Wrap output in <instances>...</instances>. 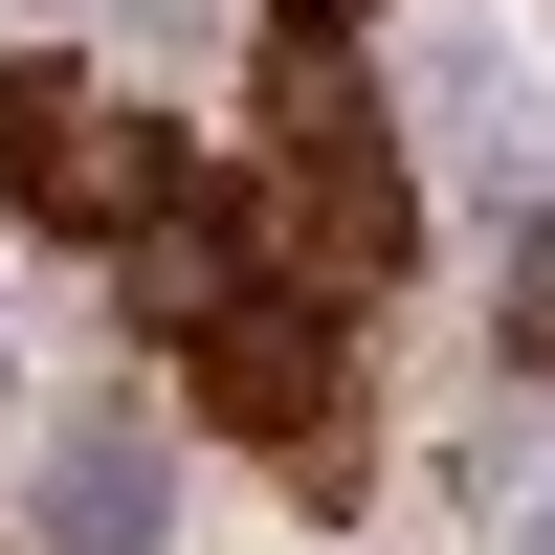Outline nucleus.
I'll list each match as a JSON object with an SVG mask.
<instances>
[{"label":"nucleus","instance_id":"1","mask_svg":"<svg viewBox=\"0 0 555 555\" xmlns=\"http://www.w3.org/2000/svg\"><path fill=\"white\" fill-rule=\"evenodd\" d=\"M201 400H222V423H267L311 489H356V423H334V311H289V289H222V311H201Z\"/></svg>","mask_w":555,"mask_h":555},{"label":"nucleus","instance_id":"2","mask_svg":"<svg viewBox=\"0 0 555 555\" xmlns=\"http://www.w3.org/2000/svg\"><path fill=\"white\" fill-rule=\"evenodd\" d=\"M67 533H89V555L156 533V444H133V423H89V444H67Z\"/></svg>","mask_w":555,"mask_h":555},{"label":"nucleus","instance_id":"3","mask_svg":"<svg viewBox=\"0 0 555 555\" xmlns=\"http://www.w3.org/2000/svg\"><path fill=\"white\" fill-rule=\"evenodd\" d=\"M44 178H67V67L0 44V201H44Z\"/></svg>","mask_w":555,"mask_h":555},{"label":"nucleus","instance_id":"4","mask_svg":"<svg viewBox=\"0 0 555 555\" xmlns=\"http://www.w3.org/2000/svg\"><path fill=\"white\" fill-rule=\"evenodd\" d=\"M334 23H356V0H289V44H334Z\"/></svg>","mask_w":555,"mask_h":555},{"label":"nucleus","instance_id":"5","mask_svg":"<svg viewBox=\"0 0 555 555\" xmlns=\"http://www.w3.org/2000/svg\"><path fill=\"white\" fill-rule=\"evenodd\" d=\"M533 356H555V245H533Z\"/></svg>","mask_w":555,"mask_h":555}]
</instances>
